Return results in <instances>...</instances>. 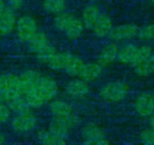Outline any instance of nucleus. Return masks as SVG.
Returning a JSON list of instances; mask_svg holds the SVG:
<instances>
[{
	"mask_svg": "<svg viewBox=\"0 0 154 145\" xmlns=\"http://www.w3.org/2000/svg\"><path fill=\"white\" fill-rule=\"evenodd\" d=\"M69 129L62 123L53 120L50 126L38 133V140L47 145H62L65 144L68 140Z\"/></svg>",
	"mask_w": 154,
	"mask_h": 145,
	"instance_id": "obj_1",
	"label": "nucleus"
},
{
	"mask_svg": "<svg viewBox=\"0 0 154 145\" xmlns=\"http://www.w3.org/2000/svg\"><path fill=\"white\" fill-rule=\"evenodd\" d=\"M50 112L53 114L54 121L62 123L69 130L74 127L78 122V119L73 112L72 106L64 101L57 100L51 103Z\"/></svg>",
	"mask_w": 154,
	"mask_h": 145,
	"instance_id": "obj_2",
	"label": "nucleus"
},
{
	"mask_svg": "<svg viewBox=\"0 0 154 145\" xmlns=\"http://www.w3.org/2000/svg\"><path fill=\"white\" fill-rule=\"evenodd\" d=\"M22 95L18 85V76L13 74L0 75V102L8 103Z\"/></svg>",
	"mask_w": 154,
	"mask_h": 145,
	"instance_id": "obj_3",
	"label": "nucleus"
},
{
	"mask_svg": "<svg viewBox=\"0 0 154 145\" xmlns=\"http://www.w3.org/2000/svg\"><path fill=\"white\" fill-rule=\"evenodd\" d=\"M135 72L142 77L149 76L154 72V52L151 47L143 45L140 47L139 57L132 63Z\"/></svg>",
	"mask_w": 154,
	"mask_h": 145,
	"instance_id": "obj_4",
	"label": "nucleus"
},
{
	"mask_svg": "<svg viewBox=\"0 0 154 145\" xmlns=\"http://www.w3.org/2000/svg\"><path fill=\"white\" fill-rule=\"evenodd\" d=\"M37 124V119L31 110L16 113L12 118V129L17 133H27L32 131Z\"/></svg>",
	"mask_w": 154,
	"mask_h": 145,
	"instance_id": "obj_5",
	"label": "nucleus"
},
{
	"mask_svg": "<svg viewBox=\"0 0 154 145\" xmlns=\"http://www.w3.org/2000/svg\"><path fill=\"white\" fill-rule=\"evenodd\" d=\"M15 30L18 38L22 42L27 43L38 31L36 20L30 15H24L17 20Z\"/></svg>",
	"mask_w": 154,
	"mask_h": 145,
	"instance_id": "obj_6",
	"label": "nucleus"
},
{
	"mask_svg": "<svg viewBox=\"0 0 154 145\" xmlns=\"http://www.w3.org/2000/svg\"><path fill=\"white\" fill-rule=\"evenodd\" d=\"M128 94V86L121 82L106 84L100 91V96L107 102L115 103L123 100Z\"/></svg>",
	"mask_w": 154,
	"mask_h": 145,
	"instance_id": "obj_7",
	"label": "nucleus"
},
{
	"mask_svg": "<svg viewBox=\"0 0 154 145\" xmlns=\"http://www.w3.org/2000/svg\"><path fill=\"white\" fill-rule=\"evenodd\" d=\"M41 74L35 70H27L18 76V85L23 96H27L37 91L38 81Z\"/></svg>",
	"mask_w": 154,
	"mask_h": 145,
	"instance_id": "obj_8",
	"label": "nucleus"
},
{
	"mask_svg": "<svg viewBox=\"0 0 154 145\" xmlns=\"http://www.w3.org/2000/svg\"><path fill=\"white\" fill-rule=\"evenodd\" d=\"M81 135L84 139V143L92 145H104L110 141L106 139L103 131L94 123H90L83 127Z\"/></svg>",
	"mask_w": 154,
	"mask_h": 145,
	"instance_id": "obj_9",
	"label": "nucleus"
},
{
	"mask_svg": "<svg viewBox=\"0 0 154 145\" xmlns=\"http://www.w3.org/2000/svg\"><path fill=\"white\" fill-rule=\"evenodd\" d=\"M37 90L40 95L43 97L45 103H48L54 99V97L56 95L58 91V86L56 82L46 76H41L38 85H37Z\"/></svg>",
	"mask_w": 154,
	"mask_h": 145,
	"instance_id": "obj_10",
	"label": "nucleus"
},
{
	"mask_svg": "<svg viewBox=\"0 0 154 145\" xmlns=\"http://www.w3.org/2000/svg\"><path fill=\"white\" fill-rule=\"evenodd\" d=\"M139 27L134 24H124L112 27L109 36L113 41H123L137 35Z\"/></svg>",
	"mask_w": 154,
	"mask_h": 145,
	"instance_id": "obj_11",
	"label": "nucleus"
},
{
	"mask_svg": "<svg viewBox=\"0 0 154 145\" xmlns=\"http://www.w3.org/2000/svg\"><path fill=\"white\" fill-rule=\"evenodd\" d=\"M86 63L79 56L70 54L67 58V62L64 67V71L71 76L81 78L84 70L85 68Z\"/></svg>",
	"mask_w": 154,
	"mask_h": 145,
	"instance_id": "obj_12",
	"label": "nucleus"
},
{
	"mask_svg": "<svg viewBox=\"0 0 154 145\" xmlns=\"http://www.w3.org/2000/svg\"><path fill=\"white\" fill-rule=\"evenodd\" d=\"M17 20L16 11L8 7L0 17V35H8L15 31Z\"/></svg>",
	"mask_w": 154,
	"mask_h": 145,
	"instance_id": "obj_13",
	"label": "nucleus"
},
{
	"mask_svg": "<svg viewBox=\"0 0 154 145\" xmlns=\"http://www.w3.org/2000/svg\"><path fill=\"white\" fill-rule=\"evenodd\" d=\"M136 111L142 116H149L154 113V95L149 93L141 94L135 103Z\"/></svg>",
	"mask_w": 154,
	"mask_h": 145,
	"instance_id": "obj_14",
	"label": "nucleus"
},
{
	"mask_svg": "<svg viewBox=\"0 0 154 145\" xmlns=\"http://www.w3.org/2000/svg\"><path fill=\"white\" fill-rule=\"evenodd\" d=\"M112 22L111 17L104 12H101L92 30L98 37H104L109 35L112 29Z\"/></svg>",
	"mask_w": 154,
	"mask_h": 145,
	"instance_id": "obj_15",
	"label": "nucleus"
},
{
	"mask_svg": "<svg viewBox=\"0 0 154 145\" xmlns=\"http://www.w3.org/2000/svg\"><path fill=\"white\" fill-rule=\"evenodd\" d=\"M65 90L69 95L77 98L84 97L87 95L90 92L88 83L80 78L76 80H72L71 82H69L65 87Z\"/></svg>",
	"mask_w": 154,
	"mask_h": 145,
	"instance_id": "obj_16",
	"label": "nucleus"
},
{
	"mask_svg": "<svg viewBox=\"0 0 154 145\" xmlns=\"http://www.w3.org/2000/svg\"><path fill=\"white\" fill-rule=\"evenodd\" d=\"M101 12L102 11H101L100 8L95 4H89L84 8V10L82 12L81 20H82L85 29L92 30V28H93L94 25L95 24Z\"/></svg>",
	"mask_w": 154,
	"mask_h": 145,
	"instance_id": "obj_17",
	"label": "nucleus"
},
{
	"mask_svg": "<svg viewBox=\"0 0 154 145\" xmlns=\"http://www.w3.org/2000/svg\"><path fill=\"white\" fill-rule=\"evenodd\" d=\"M140 47L129 44L119 49L117 59L123 63H134L139 57Z\"/></svg>",
	"mask_w": 154,
	"mask_h": 145,
	"instance_id": "obj_18",
	"label": "nucleus"
},
{
	"mask_svg": "<svg viewBox=\"0 0 154 145\" xmlns=\"http://www.w3.org/2000/svg\"><path fill=\"white\" fill-rule=\"evenodd\" d=\"M119 48L115 44H109L105 45L98 55L97 63L101 64L103 67L112 63L114 60L117 59Z\"/></svg>",
	"mask_w": 154,
	"mask_h": 145,
	"instance_id": "obj_19",
	"label": "nucleus"
},
{
	"mask_svg": "<svg viewBox=\"0 0 154 145\" xmlns=\"http://www.w3.org/2000/svg\"><path fill=\"white\" fill-rule=\"evenodd\" d=\"M69 53L65 52H56L46 59L43 63L46 64L50 69L54 71H64V67L67 62Z\"/></svg>",
	"mask_w": 154,
	"mask_h": 145,
	"instance_id": "obj_20",
	"label": "nucleus"
},
{
	"mask_svg": "<svg viewBox=\"0 0 154 145\" xmlns=\"http://www.w3.org/2000/svg\"><path fill=\"white\" fill-rule=\"evenodd\" d=\"M102 72H103V66L99 64L97 62L90 63H86L85 68L80 79L87 83H92L100 77V76L102 75Z\"/></svg>",
	"mask_w": 154,
	"mask_h": 145,
	"instance_id": "obj_21",
	"label": "nucleus"
},
{
	"mask_svg": "<svg viewBox=\"0 0 154 145\" xmlns=\"http://www.w3.org/2000/svg\"><path fill=\"white\" fill-rule=\"evenodd\" d=\"M27 44H28L29 50L32 53L36 54L45 46H46L48 44H50V42L46 34L41 31H37L35 35L27 42Z\"/></svg>",
	"mask_w": 154,
	"mask_h": 145,
	"instance_id": "obj_22",
	"label": "nucleus"
},
{
	"mask_svg": "<svg viewBox=\"0 0 154 145\" xmlns=\"http://www.w3.org/2000/svg\"><path fill=\"white\" fill-rule=\"evenodd\" d=\"M85 29V27L81 18L74 17V18L72 20V22L69 24L66 30L64 31V34L70 39H77L83 35Z\"/></svg>",
	"mask_w": 154,
	"mask_h": 145,
	"instance_id": "obj_23",
	"label": "nucleus"
},
{
	"mask_svg": "<svg viewBox=\"0 0 154 145\" xmlns=\"http://www.w3.org/2000/svg\"><path fill=\"white\" fill-rule=\"evenodd\" d=\"M43 8L51 15H58L67 8L66 0H44Z\"/></svg>",
	"mask_w": 154,
	"mask_h": 145,
	"instance_id": "obj_24",
	"label": "nucleus"
},
{
	"mask_svg": "<svg viewBox=\"0 0 154 145\" xmlns=\"http://www.w3.org/2000/svg\"><path fill=\"white\" fill-rule=\"evenodd\" d=\"M74 15L68 13V12H62L58 15H55L54 18V26L61 32H63L66 30L69 24L72 22V20L74 18Z\"/></svg>",
	"mask_w": 154,
	"mask_h": 145,
	"instance_id": "obj_25",
	"label": "nucleus"
},
{
	"mask_svg": "<svg viewBox=\"0 0 154 145\" xmlns=\"http://www.w3.org/2000/svg\"><path fill=\"white\" fill-rule=\"evenodd\" d=\"M8 106L9 107L11 112H14L15 113L26 112V111L30 110V108H31L27 100L23 95H19L17 98H15L14 100H12L11 102H9L8 103Z\"/></svg>",
	"mask_w": 154,
	"mask_h": 145,
	"instance_id": "obj_26",
	"label": "nucleus"
},
{
	"mask_svg": "<svg viewBox=\"0 0 154 145\" xmlns=\"http://www.w3.org/2000/svg\"><path fill=\"white\" fill-rule=\"evenodd\" d=\"M56 52H57L56 48L54 45H52L51 44H48L46 46H45L43 49H41L39 52H37L35 54V55L40 62L44 63L46 59H48L51 55H53Z\"/></svg>",
	"mask_w": 154,
	"mask_h": 145,
	"instance_id": "obj_27",
	"label": "nucleus"
},
{
	"mask_svg": "<svg viewBox=\"0 0 154 145\" xmlns=\"http://www.w3.org/2000/svg\"><path fill=\"white\" fill-rule=\"evenodd\" d=\"M138 36L143 41H149L154 39V25H148L139 29Z\"/></svg>",
	"mask_w": 154,
	"mask_h": 145,
	"instance_id": "obj_28",
	"label": "nucleus"
},
{
	"mask_svg": "<svg viewBox=\"0 0 154 145\" xmlns=\"http://www.w3.org/2000/svg\"><path fill=\"white\" fill-rule=\"evenodd\" d=\"M140 141L146 145H154V131L144 130L140 135Z\"/></svg>",
	"mask_w": 154,
	"mask_h": 145,
	"instance_id": "obj_29",
	"label": "nucleus"
},
{
	"mask_svg": "<svg viewBox=\"0 0 154 145\" xmlns=\"http://www.w3.org/2000/svg\"><path fill=\"white\" fill-rule=\"evenodd\" d=\"M11 116V110L7 103L0 102V123L7 122Z\"/></svg>",
	"mask_w": 154,
	"mask_h": 145,
	"instance_id": "obj_30",
	"label": "nucleus"
},
{
	"mask_svg": "<svg viewBox=\"0 0 154 145\" xmlns=\"http://www.w3.org/2000/svg\"><path fill=\"white\" fill-rule=\"evenodd\" d=\"M8 7L14 9L15 11L18 10L21 8V7L24 4V0H8Z\"/></svg>",
	"mask_w": 154,
	"mask_h": 145,
	"instance_id": "obj_31",
	"label": "nucleus"
},
{
	"mask_svg": "<svg viewBox=\"0 0 154 145\" xmlns=\"http://www.w3.org/2000/svg\"><path fill=\"white\" fill-rule=\"evenodd\" d=\"M8 8V6L5 0H0V17L4 14V12L7 10Z\"/></svg>",
	"mask_w": 154,
	"mask_h": 145,
	"instance_id": "obj_32",
	"label": "nucleus"
},
{
	"mask_svg": "<svg viewBox=\"0 0 154 145\" xmlns=\"http://www.w3.org/2000/svg\"><path fill=\"white\" fill-rule=\"evenodd\" d=\"M5 142H6V136L0 132V144H3Z\"/></svg>",
	"mask_w": 154,
	"mask_h": 145,
	"instance_id": "obj_33",
	"label": "nucleus"
},
{
	"mask_svg": "<svg viewBox=\"0 0 154 145\" xmlns=\"http://www.w3.org/2000/svg\"><path fill=\"white\" fill-rule=\"evenodd\" d=\"M150 127H151V129L154 131V116H152V117L150 118Z\"/></svg>",
	"mask_w": 154,
	"mask_h": 145,
	"instance_id": "obj_34",
	"label": "nucleus"
},
{
	"mask_svg": "<svg viewBox=\"0 0 154 145\" xmlns=\"http://www.w3.org/2000/svg\"><path fill=\"white\" fill-rule=\"evenodd\" d=\"M151 1H152V2H153V3H154V0H151Z\"/></svg>",
	"mask_w": 154,
	"mask_h": 145,
	"instance_id": "obj_35",
	"label": "nucleus"
}]
</instances>
